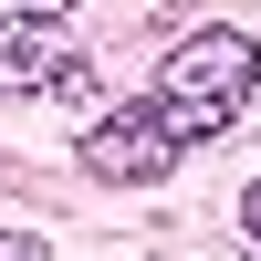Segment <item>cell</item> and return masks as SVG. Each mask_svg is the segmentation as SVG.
<instances>
[{"label":"cell","instance_id":"obj_1","mask_svg":"<svg viewBox=\"0 0 261 261\" xmlns=\"http://www.w3.org/2000/svg\"><path fill=\"white\" fill-rule=\"evenodd\" d=\"M251 84H261V53H251V32L209 21V32H188L178 53H167V73H157V94H146V105L178 125V146H199V136H230V125H241Z\"/></svg>","mask_w":261,"mask_h":261},{"label":"cell","instance_id":"obj_2","mask_svg":"<svg viewBox=\"0 0 261 261\" xmlns=\"http://www.w3.org/2000/svg\"><path fill=\"white\" fill-rule=\"evenodd\" d=\"M178 157H188V146H178V125H167L157 105H125V115L84 125V167H94L105 188H157Z\"/></svg>","mask_w":261,"mask_h":261},{"label":"cell","instance_id":"obj_3","mask_svg":"<svg viewBox=\"0 0 261 261\" xmlns=\"http://www.w3.org/2000/svg\"><path fill=\"white\" fill-rule=\"evenodd\" d=\"M42 84H63V94H84V63L53 42V21L11 11L0 21V94H42Z\"/></svg>","mask_w":261,"mask_h":261},{"label":"cell","instance_id":"obj_4","mask_svg":"<svg viewBox=\"0 0 261 261\" xmlns=\"http://www.w3.org/2000/svg\"><path fill=\"white\" fill-rule=\"evenodd\" d=\"M241 230H251V241H261V178L241 188Z\"/></svg>","mask_w":261,"mask_h":261},{"label":"cell","instance_id":"obj_5","mask_svg":"<svg viewBox=\"0 0 261 261\" xmlns=\"http://www.w3.org/2000/svg\"><path fill=\"white\" fill-rule=\"evenodd\" d=\"M11 11H32V21H63V11H73V0H11Z\"/></svg>","mask_w":261,"mask_h":261}]
</instances>
